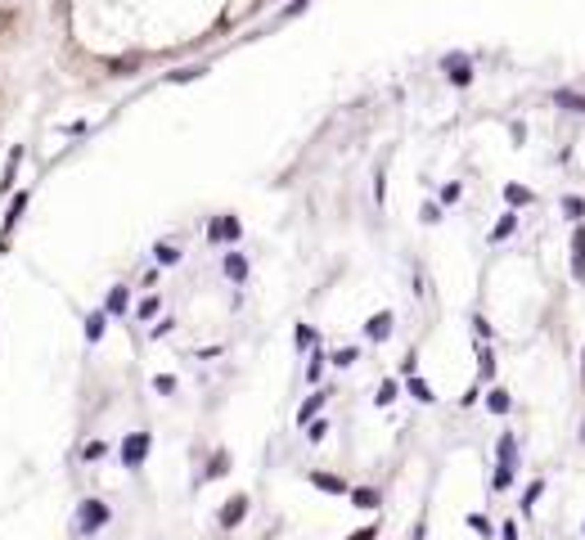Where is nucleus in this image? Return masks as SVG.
I'll return each instance as SVG.
<instances>
[{"label":"nucleus","mask_w":585,"mask_h":540,"mask_svg":"<svg viewBox=\"0 0 585 540\" xmlns=\"http://www.w3.org/2000/svg\"><path fill=\"white\" fill-rule=\"evenodd\" d=\"M109 523H113V505H109V500H99V496H86L81 505H77L72 532H77V540H90V536H99Z\"/></svg>","instance_id":"1"},{"label":"nucleus","mask_w":585,"mask_h":540,"mask_svg":"<svg viewBox=\"0 0 585 540\" xmlns=\"http://www.w3.org/2000/svg\"><path fill=\"white\" fill-rule=\"evenodd\" d=\"M149 450H153V432H145V428L127 432V437H122V450H118L122 468H127V473H140V468H145V459H149Z\"/></svg>","instance_id":"2"},{"label":"nucleus","mask_w":585,"mask_h":540,"mask_svg":"<svg viewBox=\"0 0 585 540\" xmlns=\"http://www.w3.org/2000/svg\"><path fill=\"white\" fill-rule=\"evenodd\" d=\"M243 239V221H239L234 212H221V216H212V221H207V243H230V248H234V243Z\"/></svg>","instance_id":"3"},{"label":"nucleus","mask_w":585,"mask_h":540,"mask_svg":"<svg viewBox=\"0 0 585 540\" xmlns=\"http://www.w3.org/2000/svg\"><path fill=\"white\" fill-rule=\"evenodd\" d=\"M441 72H446V81H450V86H459V90L473 86V59H468L464 50H450L446 59H441Z\"/></svg>","instance_id":"4"},{"label":"nucleus","mask_w":585,"mask_h":540,"mask_svg":"<svg viewBox=\"0 0 585 540\" xmlns=\"http://www.w3.org/2000/svg\"><path fill=\"white\" fill-rule=\"evenodd\" d=\"M248 509H253V500H248L243 491H239V496H230L225 505L216 509V527H221V532H234V527L248 518Z\"/></svg>","instance_id":"5"},{"label":"nucleus","mask_w":585,"mask_h":540,"mask_svg":"<svg viewBox=\"0 0 585 540\" xmlns=\"http://www.w3.org/2000/svg\"><path fill=\"white\" fill-rule=\"evenodd\" d=\"M221 275H225L234 288H243L248 279H253V261H248V252H239V248H230L225 257H221Z\"/></svg>","instance_id":"6"},{"label":"nucleus","mask_w":585,"mask_h":540,"mask_svg":"<svg viewBox=\"0 0 585 540\" xmlns=\"http://www.w3.org/2000/svg\"><path fill=\"white\" fill-rule=\"evenodd\" d=\"M131 311V284H113L109 297H104V316L109 320H122Z\"/></svg>","instance_id":"7"},{"label":"nucleus","mask_w":585,"mask_h":540,"mask_svg":"<svg viewBox=\"0 0 585 540\" xmlns=\"http://www.w3.org/2000/svg\"><path fill=\"white\" fill-rule=\"evenodd\" d=\"M306 482H311L315 491H324V496H351V486L338 477V473H320V468H311V473H306Z\"/></svg>","instance_id":"8"},{"label":"nucleus","mask_w":585,"mask_h":540,"mask_svg":"<svg viewBox=\"0 0 585 540\" xmlns=\"http://www.w3.org/2000/svg\"><path fill=\"white\" fill-rule=\"evenodd\" d=\"M495 468L518 473V437L513 432H500V441H495Z\"/></svg>","instance_id":"9"},{"label":"nucleus","mask_w":585,"mask_h":540,"mask_svg":"<svg viewBox=\"0 0 585 540\" xmlns=\"http://www.w3.org/2000/svg\"><path fill=\"white\" fill-rule=\"evenodd\" d=\"M392 325H396V316H392V311H378V316H369L365 338H369V343H387V338H392Z\"/></svg>","instance_id":"10"},{"label":"nucleus","mask_w":585,"mask_h":540,"mask_svg":"<svg viewBox=\"0 0 585 540\" xmlns=\"http://www.w3.org/2000/svg\"><path fill=\"white\" fill-rule=\"evenodd\" d=\"M324 405H329V387H315V392H311V396H306V401H302V410H297V423H302V428H306V423H311L315 414L324 410Z\"/></svg>","instance_id":"11"},{"label":"nucleus","mask_w":585,"mask_h":540,"mask_svg":"<svg viewBox=\"0 0 585 540\" xmlns=\"http://www.w3.org/2000/svg\"><path fill=\"white\" fill-rule=\"evenodd\" d=\"M23 212H27V189H18V194L9 198V212H5V225H0V239H5V234L14 230L18 221H23Z\"/></svg>","instance_id":"12"},{"label":"nucleus","mask_w":585,"mask_h":540,"mask_svg":"<svg viewBox=\"0 0 585 540\" xmlns=\"http://www.w3.org/2000/svg\"><path fill=\"white\" fill-rule=\"evenodd\" d=\"M572 279H585V225L572 230Z\"/></svg>","instance_id":"13"},{"label":"nucleus","mask_w":585,"mask_h":540,"mask_svg":"<svg viewBox=\"0 0 585 540\" xmlns=\"http://www.w3.org/2000/svg\"><path fill=\"white\" fill-rule=\"evenodd\" d=\"M351 505H356V509H378L383 505V491L378 486H351Z\"/></svg>","instance_id":"14"},{"label":"nucleus","mask_w":585,"mask_h":540,"mask_svg":"<svg viewBox=\"0 0 585 540\" xmlns=\"http://www.w3.org/2000/svg\"><path fill=\"white\" fill-rule=\"evenodd\" d=\"M203 72H207V63H185V68L167 72V86H185V81H198Z\"/></svg>","instance_id":"15"},{"label":"nucleus","mask_w":585,"mask_h":540,"mask_svg":"<svg viewBox=\"0 0 585 540\" xmlns=\"http://www.w3.org/2000/svg\"><path fill=\"white\" fill-rule=\"evenodd\" d=\"M104 329H109V316H104V306L99 311H90V316H86V343H99V338H104Z\"/></svg>","instance_id":"16"},{"label":"nucleus","mask_w":585,"mask_h":540,"mask_svg":"<svg viewBox=\"0 0 585 540\" xmlns=\"http://www.w3.org/2000/svg\"><path fill=\"white\" fill-rule=\"evenodd\" d=\"M554 104H559V108H568V113H581V117H585V95H581V90H554Z\"/></svg>","instance_id":"17"},{"label":"nucleus","mask_w":585,"mask_h":540,"mask_svg":"<svg viewBox=\"0 0 585 540\" xmlns=\"http://www.w3.org/2000/svg\"><path fill=\"white\" fill-rule=\"evenodd\" d=\"M180 257H185V252H180L171 239H162L158 248H153V261H158V266H180Z\"/></svg>","instance_id":"18"},{"label":"nucleus","mask_w":585,"mask_h":540,"mask_svg":"<svg viewBox=\"0 0 585 540\" xmlns=\"http://www.w3.org/2000/svg\"><path fill=\"white\" fill-rule=\"evenodd\" d=\"M486 410H491V414H509L513 410V396L504 392V387H491V392H486Z\"/></svg>","instance_id":"19"},{"label":"nucleus","mask_w":585,"mask_h":540,"mask_svg":"<svg viewBox=\"0 0 585 540\" xmlns=\"http://www.w3.org/2000/svg\"><path fill=\"white\" fill-rule=\"evenodd\" d=\"M406 392L415 396L419 405H433V401H437V392H433V387H428V383H424V378H419V374H415V378H406Z\"/></svg>","instance_id":"20"},{"label":"nucleus","mask_w":585,"mask_h":540,"mask_svg":"<svg viewBox=\"0 0 585 540\" xmlns=\"http://www.w3.org/2000/svg\"><path fill=\"white\" fill-rule=\"evenodd\" d=\"M225 473H230V450H212V455H207L203 477H225Z\"/></svg>","instance_id":"21"},{"label":"nucleus","mask_w":585,"mask_h":540,"mask_svg":"<svg viewBox=\"0 0 585 540\" xmlns=\"http://www.w3.org/2000/svg\"><path fill=\"white\" fill-rule=\"evenodd\" d=\"M18 163H23V149H9V163H5V176H0V194L14 189V176H18Z\"/></svg>","instance_id":"22"},{"label":"nucleus","mask_w":585,"mask_h":540,"mask_svg":"<svg viewBox=\"0 0 585 540\" xmlns=\"http://www.w3.org/2000/svg\"><path fill=\"white\" fill-rule=\"evenodd\" d=\"M513 230H518V212H504L500 221H495V230H491V243H504Z\"/></svg>","instance_id":"23"},{"label":"nucleus","mask_w":585,"mask_h":540,"mask_svg":"<svg viewBox=\"0 0 585 540\" xmlns=\"http://www.w3.org/2000/svg\"><path fill=\"white\" fill-rule=\"evenodd\" d=\"M396 396H401V383H396V378H383V383H378V396H374V405H392Z\"/></svg>","instance_id":"24"},{"label":"nucleus","mask_w":585,"mask_h":540,"mask_svg":"<svg viewBox=\"0 0 585 540\" xmlns=\"http://www.w3.org/2000/svg\"><path fill=\"white\" fill-rule=\"evenodd\" d=\"M131 68H140V54H127V59H109V77H131Z\"/></svg>","instance_id":"25"},{"label":"nucleus","mask_w":585,"mask_h":540,"mask_svg":"<svg viewBox=\"0 0 585 540\" xmlns=\"http://www.w3.org/2000/svg\"><path fill=\"white\" fill-rule=\"evenodd\" d=\"M531 189H522V185H504V203H509V207H527V203H531Z\"/></svg>","instance_id":"26"},{"label":"nucleus","mask_w":585,"mask_h":540,"mask_svg":"<svg viewBox=\"0 0 585 540\" xmlns=\"http://www.w3.org/2000/svg\"><path fill=\"white\" fill-rule=\"evenodd\" d=\"M540 496H545V477H536L531 486L522 491V514H531V509H536V500H540Z\"/></svg>","instance_id":"27"},{"label":"nucleus","mask_w":585,"mask_h":540,"mask_svg":"<svg viewBox=\"0 0 585 540\" xmlns=\"http://www.w3.org/2000/svg\"><path fill=\"white\" fill-rule=\"evenodd\" d=\"M324 437H329V419H311V423H306V441H311V446H320Z\"/></svg>","instance_id":"28"},{"label":"nucleus","mask_w":585,"mask_h":540,"mask_svg":"<svg viewBox=\"0 0 585 540\" xmlns=\"http://www.w3.org/2000/svg\"><path fill=\"white\" fill-rule=\"evenodd\" d=\"M158 311H162V297H153V293H149V297H140V306H136V320H153Z\"/></svg>","instance_id":"29"},{"label":"nucleus","mask_w":585,"mask_h":540,"mask_svg":"<svg viewBox=\"0 0 585 540\" xmlns=\"http://www.w3.org/2000/svg\"><path fill=\"white\" fill-rule=\"evenodd\" d=\"M563 212H568L572 221L581 225V216H585V198H581V194H568V198H563Z\"/></svg>","instance_id":"30"},{"label":"nucleus","mask_w":585,"mask_h":540,"mask_svg":"<svg viewBox=\"0 0 585 540\" xmlns=\"http://www.w3.org/2000/svg\"><path fill=\"white\" fill-rule=\"evenodd\" d=\"M324 360H329L324 352H315V356H311V365H306V383H320V378H324Z\"/></svg>","instance_id":"31"},{"label":"nucleus","mask_w":585,"mask_h":540,"mask_svg":"<svg viewBox=\"0 0 585 540\" xmlns=\"http://www.w3.org/2000/svg\"><path fill=\"white\" fill-rule=\"evenodd\" d=\"M104 455H109V441H86V446H81V459H86V464L104 459Z\"/></svg>","instance_id":"32"},{"label":"nucleus","mask_w":585,"mask_h":540,"mask_svg":"<svg viewBox=\"0 0 585 540\" xmlns=\"http://www.w3.org/2000/svg\"><path fill=\"white\" fill-rule=\"evenodd\" d=\"M477 369H482V378H491V374H495V356H491V347H477Z\"/></svg>","instance_id":"33"},{"label":"nucleus","mask_w":585,"mask_h":540,"mask_svg":"<svg viewBox=\"0 0 585 540\" xmlns=\"http://www.w3.org/2000/svg\"><path fill=\"white\" fill-rule=\"evenodd\" d=\"M468 527H473L477 536H486V540H491V532H495V527H491V518H482V514H468Z\"/></svg>","instance_id":"34"},{"label":"nucleus","mask_w":585,"mask_h":540,"mask_svg":"<svg viewBox=\"0 0 585 540\" xmlns=\"http://www.w3.org/2000/svg\"><path fill=\"white\" fill-rule=\"evenodd\" d=\"M293 343H297V352H306V347L315 343V329L311 325H297V334H293Z\"/></svg>","instance_id":"35"},{"label":"nucleus","mask_w":585,"mask_h":540,"mask_svg":"<svg viewBox=\"0 0 585 540\" xmlns=\"http://www.w3.org/2000/svg\"><path fill=\"white\" fill-rule=\"evenodd\" d=\"M513 477H518V473H509V468H495V473H491V486H495V491H509V486H513Z\"/></svg>","instance_id":"36"},{"label":"nucleus","mask_w":585,"mask_h":540,"mask_svg":"<svg viewBox=\"0 0 585 540\" xmlns=\"http://www.w3.org/2000/svg\"><path fill=\"white\" fill-rule=\"evenodd\" d=\"M176 378H171V374H158V378H153V392H162V396H171V392H176Z\"/></svg>","instance_id":"37"},{"label":"nucleus","mask_w":585,"mask_h":540,"mask_svg":"<svg viewBox=\"0 0 585 540\" xmlns=\"http://www.w3.org/2000/svg\"><path fill=\"white\" fill-rule=\"evenodd\" d=\"M306 9H311V0H293V5H284L280 23H289V18H297V14H306Z\"/></svg>","instance_id":"38"},{"label":"nucleus","mask_w":585,"mask_h":540,"mask_svg":"<svg viewBox=\"0 0 585 540\" xmlns=\"http://www.w3.org/2000/svg\"><path fill=\"white\" fill-rule=\"evenodd\" d=\"M356 360H360V352H356V347H342V352L333 356V365H338V369H347V365H356Z\"/></svg>","instance_id":"39"},{"label":"nucleus","mask_w":585,"mask_h":540,"mask_svg":"<svg viewBox=\"0 0 585 540\" xmlns=\"http://www.w3.org/2000/svg\"><path fill=\"white\" fill-rule=\"evenodd\" d=\"M419 221H424V225H437V221H441V207H437V203H424V212H419Z\"/></svg>","instance_id":"40"},{"label":"nucleus","mask_w":585,"mask_h":540,"mask_svg":"<svg viewBox=\"0 0 585 540\" xmlns=\"http://www.w3.org/2000/svg\"><path fill=\"white\" fill-rule=\"evenodd\" d=\"M347 540H378V523H365L360 532H351Z\"/></svg>","instance_id":"41"},{"label":"nucleus","mask_w":585,"mask_h":540,"mask_svg":"<svg viewBox=\"0 0 585 540\" xmlns=\"http://www.w3.org/2000/svg\"><path fill=\"white\" fill-rule=\"evenodd\" d=\"M171 329H176V320H171V316H167V320H158V325H153V334H149V338H167V334H171Z\"/></svg>","instance_id":"42"},{"label":"nucleus","mask_w":585,"mask_h":540,"mask_svg":"<svg viewBox=\"0 0 585 540\" xmlns=\"http://www.w3.org/2000/svg\"><path fill=\"white\" fill-rule=\"evenodd\" d=\"M459 194H464V189H459V185H455V180H450V185H446V189H441V203H459Z\"/></svg>","instance_id":"43"},{"label":"nucleus","mask_w":585,"mask_h":540,"mask_svg":"<svg viewBox=\"0 0 585 540\" xmlns=\"http://www.w3.org/2000/svg\"><path fill=\"white\" fill-rule=\"evenodd\" d=\"M383 198H387V185H383V172L374 176V203H383Z\"/></svg>","instance_id":"44"},{"label":"nucleus","mask_w":585,"mask_h":540,"mask_svg":"<svg viewBox=\"0 0 585 540\" xmlns=\"http://www.w3.org/2000/svg\"><path fill=\"white\" fill-rule=\"evenodd\" d=\"M473 329H477V338H491V325H486L482 316H473Z\"/></svg>","instance_id":"45"},{"label":"nucleus","mask_w":585,"mask_h":540,"mask_svg":"<svg viewBox=\"0 0 585 540\" xmlns=\"http://www.w3.org/2000/svg\"><path fill=\"white\" fill-rule=\"evenodd\" d=\"M500 536H504V540H518V527H513V523H504V527H500Z\"/></svg>","instance_id":"46"},{"label":"nucleus","mask_w":585,"mask_h":540,"mask_svg":"<svg viewBox=\"0 0 585 540\" xmlns=\"http://www.w3.org/2000/svg\"><path fill=\"white\" fill-rule=\"evenodd\" d=\"M581 441H585V428H581Z\"/></svg>","instance_id":"47"}]
</instances>
